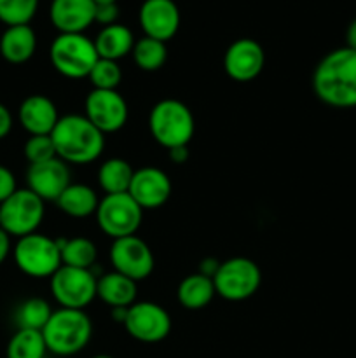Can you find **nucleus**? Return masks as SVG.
I'll return each instance as SVG.
<instances>
[{"mask_svg": "<svg viewBox=\"0 0 356 358\" xmlns=\"http://www.w3.org/2000/svg\"><path fill=\"white\" fill-rule=\"evenodd\" d=\"M149 129L154 140L168 150L187 147L195 131L192 110L180 100L166 98L157 101L149 115Z\"/></svg>", "mask_w": 356, "mask_h": 358, "instance_id": "20e7f679", "label": "nucleus"}, {"mask_svg": "<svg viewBox=\"0 0 356 358\" xmlns=\"http://www.w3.org/2000/svg\"><path fill=\"white\" fill-rule=\"evenodd\" d=\"M93 358H114V357H110V355H96V357H93Z\"/></svg>", "mask_w": 356, "mask_h": 358, "instance_id": "79ce46f5", "label": "nucleus"}, {"mask_svg": "<svg viewBox=\"0 0 356 358\" xmlns=\"http://www.w3.org/2000/svg\"><path fill=\"white\" fill-rule=\"evenodd\" d=\"M68 164L59 157L45 163L30 164L27 171V187L42 201H58L66 187L72 184Z\"/></svg>", "mask_w": 356, "mask_h": 358, "instance_id": "2eb2a0df", "label": "nucleus"}, {"mask_svg": "<svg viewBox=\"0 0 356 358\" xmlns=\"http://www.w3.org/2000/svg\"><path fill=\"white\" fill-rule=\"evenodd\" d=\"M58 247L61 250V262L63 266H70V268L79 269H91L96 264L98 259V248L94 241L89 238L77 236L70 238V240H56Z\"/></svg>", "mask_w": 356, "mask_h": 358, "instance_id": "a878e982", "label": "nucleus"}, {"mask_svg": "<svg viewBox=\"0 0 356 358\" xmlns=\"http://www.w3.org/2000/svg\"><path fill=\"white\" fill-rule=\"evenodd\" d=\"M94 41L84 34H58L49 48V59L58 73L68 79H84L98 62Z\"/></svg>", "mask_w": 356, "mask_h": 358, "instance_id": "39448f33", "label": "nucleus"}, {"mask_svg": "<svg viewBox=\"0 0 356 358\" xmlns=\"http://www.w3.org/2000/svg\"><path fill=\"white\" fill-rule=\"evenodd\" d=\"M126 315H128V308H112V318L117 324H124Z\"/></svg>", "mask_w": 356, "mask_h": 358, "instance_id": "ea45409f", "label": "nucleus"}, {"mask_svg": "<svg viewBox=\"0 0 356 358\" xmlns=\"http://www.w3.org/2000/svg\"><path fill=\"white\" fill-rule=\"evenodd\" d=\"M346 48L356 51V17L348 24V30H346Z\"/></svg>", "mask_w": 356, "mask_h": 358, "instance_id": "58836bf2", "label": "nucleus"}, {"mask_svg": "<svg viewBox=\"0 0 356 358\" xmlns=\"http://www.w3.org/2000/svg\"><path fill=\"white\" fill-rule=\"evenodd\" d=\"M213 283L220 297L237 303L257 292L262 283V273L251 259L232 257L220 264Z\"/></svg>", "mask_w": 356, "mask_h": 358, "instance_id": "1a4fd4ad", "label": "nucleus"}, {"mask_svg": "<svg viewBox=\"0 0 356 358\" xmlns=\"http://www.w3.org/2000/svg\"><path fill=\"white\" fill-rule=\"evenodd\" d=\"M47 352L58 357H72L82 352L93 336V324L84 310L59 308L42 329Z\"/></svg>", "mask_w": 356, "mask_h": 358, "instance_id": "7ed1b4c3", "label": "nucleus"}, {"mask_svg": "<svg viewBox=\"0 0 356 358\" xmlns=\"http://www.w3.org/2000/svg\"><path fill=\"white\" fill-rule=\"evenodd\" d=\"M96 16L94 0H52L49 20L59 34H84Z\"/></svg>", "mask_w": 356, "mask_h": 358, "instance_id": "a211bd4d", "label": "nucleus"}, {"mask_svg": "<svg viewBox=\"0 0 356 358\" xmlns=\"http://www.w3.org/2000/svg\"><path fill=\"white\" fill-rule=\"evenodd\" d=\"M220 264H222V262L216 261L215 257H206V259H202L201 264H199V273L213 280V278H215L216 271H218Z\"/></svg>", "mask_w": 356, "mask_h": 358, "instance_id": "c9c22d12", "label": "nucleus"}, {"mask_svg": "<svg viewBox=\"0 0 356 358\" xmlns=\"http://www.w3.org/2000/svg\"><path fill=\"white\" fill-rule=\"evenodd\" d=\"M37 35L30 24L7 27L0 37V56L10 65H21L34 58Z\"/></svg>", "mask_w": 356, "mask_h": 358, "instance_id": "aec40b11", "label": "nucleus"}, {"mask_svg": "<svg viewBox=\"0 0 356 358\" xmlns=\"http://www.w3.org/2000/svg\"><path fill=\"white\" fill-rule=\"evenodd\" d=\"M318 100L334 108L356 107V51L339 48L325 55L313 72Z\"/></svg>", "mask_w": 356, "mask_h": 358, "instance_id": "f257e3e1", "label": "nucleus"}, {"mask_svg": "<svg viewBox=\"0 0 356 358\" xmlns=\"http://www.w3.org/2000/svg\"><path fill=\"white\" fill-rule=\"evenodd\" d=\"M171 180L168 173L156 166H143L135 170L128 194L143 210L161 208L171 196Z\"/></svg>", "mask_w": 356, "mask_h": 358, "instance_id": "f3484780", "label": "nucleus"}, {"mask_svg": "<svg viewBox=\"0 0 356 358\" xmlns=\"http://www.w3.org/2000/svg\"><path fill=\"white\" fill-rule=\"evenodd\" d=\"M86 117L101 133H115L128 122L129 108L117 90H93L86 98Z\"/></svg>", "mask_w": 356, "mask_h": 358, "instance_id": "ddd939ff", "label": "nucleus"}, {"mask_svg": "<svg viewBox=\"0 0 356 358\" xmlns=\"http://www.w3.org/2000/svg\"><path fill=\"white\" fill-rule=\"evenodd\" d=\"M170 159L177 164H184L188 159V149L187 147H175V149H170Z\"/></svg>", "mask_w": 356, "mask_h": 358, "instance_id": "4c0bfd02", "label": "nucleus"}, {"mask_svg": "<svg viewBox=\"0 0 356 358\" xmlns=\"http://www.w3.org/2000/svg\"><path fill=\"white\" fill-rule=\"evenodd\" d=\"M131 55L138 69H142L143 72H156V70L163 69L168 59L166 42L156 41V38L143 35L142 38L135 42Z\"/></svg>", "mask_w": 356, "mask_h": 358, "instance_id": "cd10ccee", "label": "nucleus"}, {"mask_svg": "<svg viewBox=\"0 0 356 358\" xmlns=\"http://www.w3.org/2000/svg\"><path fill=\"white\" fill-rule=\"evenodd\" d=\"M24 157L30 164H38L45 163L49 159H54L56 149L54 143H52L51 135H34L27 140L24 143Z\"/></svg>", "mask_w": 356, "mask_h": 358, "instance_id": "2f4dec72", "label": "nucleus"}, {"mask_svg": "<svg viewBox=\"0 0 356 358\" xmlns=\"http://www.w3.org/2000/svg\"><path fill=\"white\" fill-rule=\"evenodd\" d=\"M13 257L20 271L31 278H51L63 266L58 241L40 233L17 238Z\"/></svg>", "mask_w": 356, "mask_h": 358, "instance_id": "423d86ee", "label": "nucleus"}, {"mask_svg": "<svg viewBox=\"0 0 356 358\" xmlns=\"http://www.w3.org/2000/svg\"><path fill=\"white\" fill-rule=\"evenodd\" d=\"M58 208L63 213L73 219H86V217L96 213L100 199H98L94 189H91L86 184H70L63 191L56 201Z\"/></svg>", "mask_w": 356, "mask_h": 358, "instance_id": "b1692460", "label": "nucleus"}, {"mask_svg": "<svg viewBox=\"0 0 356 358\" xmlns=\"http://www.w3.org/2000/svg\"><path fill=\"white\" fill-rule=\"evenodd\" d=\"M40 0H0V21L6 27L30 24Z\"/></svg>", "mask_w": 356, "mask_h": 358, "instance_id": "c756f323", "label": "nucleus"}, {"mask_svg": "<svg viewBox=\"0 0 356 358\" xmlns=\"http://www.w3.org/2000/svg\"><path fill=\"white\" fill-rule=\"evenodd\" d=\"M265 65L264 48L253 38H237L227 48L223 56V69L227 76L237 83H250L257 79Z\"/></svg>", "mask_w": 356, "mask_h": 358, "instance_id": "4468645a", "label": "nucleus"}, {"mask_svg": "<svg viewBox=\"0 0 356 358\" xmlns=\"http://www.w3.org/2000/svg\"><path fill=\"white\" fill-rule=\"evenodd\" d=\"M110 262L114 271L128 276L136 283L149 278L156 266L150 247L136 234L114 240L110 247Z\"/></svg>", "mask_w": 356, "mask_h": 358, "instance_id": "f8f14e48", "label": "nucleus"}, {"mask_svg": "<svg viewBox=\"0 0 356 358\" xmlns=\"http://www.w3.org/2000/svg\"><path fill=\"white\" fill-rule=\"evenodd\" d=\"M96 282L93 269L61 266L51 276L52 297L61 308L86 310L96 297Z\"/></svg>", "mask_w": 356, "mask_h": 358, "instance_id": "9d476101", "label": "nucleus"}, {"mask_svg": "<svg viewBox=\"0 0 356 358\" xmlns=\"http://www.w3.org/2000/svg\"><path fill=\"white\" fill-rule=\"evenodd\" d=\"M17 191L16 177L7 166L0 164V205Z\"/></svg>", "mask_w": 356, "mask_h": 358, "instance_id": "473e14b6", "label": "nucleus"}, {"mask_svg": "<svg viewBox=\"0 0 356 358\" xmlns=\"http://www.w3.org/2000/svg\"><path fill=\"white\" fill-rule=\"evenodd\" d=\"M136 282L117 271L98 276L96 297L110 308H129L136 303Z\"/></svg>", "mask_w": 356, "mask_h": 358, "instance_id": "412c9836", "label": "nucleus"}, {"mask_svg": "<svg viewBox=\"0 0 356 358\" xmlns=\"http://www.w3.org/2000/svg\"><path fill=\"white\" fill-rule=\"evenodd\" d=\"M17 119L24 131L34 135H51L59 121L54 101L45 94H30L24 98L17 110Z\"/></svg>", "mask_w": 356, "mask_h": 358, "instance_id": "6ab92c4d", "label": "nucleus"}, {"mask_svg": "<svg viewBox=\"0 0 356 358\" xmlns=\"http://www.w3.org/2000/svg\"><path fill=\"white\" fill-rule=\"evenodd\" d=\"M56 156L66 164H89L101 156L105 149V135L86 117L68 114L59 117L51 133Z\"/></svg>", "mask_w": 356, "mask_h": 358, "instance_id": "f03ea898", "label": "nucleus"}, {"mask_svg": "<svg viewBox=\"0 0 356 358\" xmlns=\"http://www.w3.org/2000/svg\"><path fill=\"white\" fill-rule=\"evenodd\" d=\"M44 203L28 187L17 189L0 205V227L16 238L37 233L45 215Z\"/></svg>", "mask_w": 356, "mask_h": 358, "instance_id": "0eeeda50", "label": "nucleus"}, {"mask_svg": "<svg viewBox=\"0 0 356 358\" xmlns=\"http://www.w3.org/2000/svg\"><path fill=\"white\" fill-rule=\"evenodd\" d=\"M138 20L145 37L168 42L177 35L181 16L173 0H143Z\"/></svg>", "mask_w": 356, "mask_h": 358, "instance_id": "dca6fc26", "label": "nucleus"}, {"mask_svg": "<svg viewBox=\"0 0 356 358\" xmlns=\"http://www.w3.org/2000/svg\"><path fill=\"white\" fill-rule=\"evenodd\" d=\"M10 252H13L10 236L2 229V227H0V264H3V262H6V259L9 257Z\"/></svg>", "mask_w": 356, "mask_h": 358, "instance_id": "e433bc0d", "label": "nucleus"}, {"mask_svg": "<svg viewBox=\"0 0 356 358\" xmlns=\"http://www.w3.org/2000/svg\"><path fill=\"white\" fill-rule=\"evenodd\" d=\"M100 229L112 240L133 236L143 220V208L128 194H105L96 210Z\"/></svg>", "mask_w": 356, "mask_h": 358, "instance_id": "6e6552de", "label": "nucleus"}, {"mask_svg": "<svg viewBox=\"0 0 356 358\" xmlns=\"http://www.w3.org/2000/svg\"><path fill=\"white\" fill-rule=\"evenodd\" d=\"M117 17H119L117 3H100V6H96L94 23H100L103 24V27H110V24L117 23Z\"/></svg>", "mask_w": 356, "mask_h": 358, "instance_id": "72a5a7b5", "label": "nucleus"}, {"mask_svg": "<svg viewBox=\"0 0 356 358\" xmlns=\"http://www.w3.org/2000/svg\"><path fill=\"white\" fill-rule=\"evenodd\" d=\"M215 283L212 278L201 275V273H194V275L185 276L180 282L177 290L178 303L185 308V310L198 311L208 306L215 297Z\"/></svg>", "mask_w": 356, "mask_h": 358, "instance_id": "5701e85b", "label": "nucleus"}, {"mask_svg": "<svg viewBox=\"0 0 356 358\" xmlns=\"http://www.w3.org/2000/svg\"><path fill=\"white\" fill-rule=\"evenodd\" d=\"M13 124H14L13 114H10V110L6 107V105L0 103V140L6 138V136L9 135L10 129H13Z\"/></svg>", "mask_w": 356, "mask_h": 358, "instance_id": "f704fd0d", "label": "nucleus"}, {"mask_svg": "<svg viewBox=\"0 0 356 358\" xmlns=\"http://www.w3.org/2000/svg\"><path fill=\"white\" fill-rule=\"evenodd\" d=\"M52 310L49 303L42 297H31V299L23 301L17 306L16 315V325L17 329H28V331H40L45 327V324L51 318Z\"/></svg>", "mask_w": 356, "mask_h": 358, "instance_id": "c85d7f7f", "label": "nucleus"}, {"mask_svg": "<svg viewBox=\"0 0 356 358\" xmlns=\"http://www.w3.org/2000/svg\"><path fill=\"white\" fill-rule=\"evenodd\" d=\"M94 3L96 6H100V3H117V0H94Z\"/></svg>", "mask_w": 356, "mask_h": 358, "instance_id": "a19ab883", "label": "nucleus"}, {"mask_svg": "<svg viewBox=\"0 0 356 358\" xmlns=\"http://www.w3.org/2000/svg\"><path fill=\"white\" fill-rule=\"evenodd\" d=\"M135 170L121 157L107 159L98 170V182L105 194H124L129 191Z\"/></svg>", "mask_w": 356, "mask_h": 358, "instance_id": "393cba45", "label": "nucleus"}, {"mask_svg": "<svg viewBox=\"0 0 356 358\" xmlns=\"http://www.w3.org/2000/svg\"><path fill=\"white\" fill-rule=\"evenodd\" d=\"M7 358H45L47 346L40 331L17 329L7 345Z\"/></svg>", "mask_w": 356, "mask_h": 358, "instance_id": "bb28decb", "label": "nucleus"}, {"mask_svg": "<svg viewBox=\"0 0 356 358\" xmlns=\"http://www.w3.org/2000/svg\"><path fill=\"white\" fill-rule=\"evenodd\" d=\"M135 42L133 31L126 24L115 23L110 27H103L98 31L94 38V48L100 58L119 62L124 56L131 55Z\"/></svg>", "mask_w": 356, "mask_h": 358, "instance_id": "4be33fe9", "label": "nucleus"}, {"mask_svg": "<svg viewBox=\"0 0 356 358\" xmlns=\"http://www.w3.org/2000/svg\"><path fill=\"white\" fill-rule=\"evenodd\" d=\"M87 79L93 84V90H117L122 80V70L119 62L98 58Z\"/></svg>", "mask_w": 356, "mask_h": 358, "instance_id": "7c9ffc66", "label": "nucleus"}, {"mask_svg": "<svg viewBox=\"0 0 356 358\" xmlns=\"http://www.w3.org/2000/svg\"><path fill=\"white\" fill-rule=\"evenodd\" d=\"M124 329L133 339L145 345L161 343L170 336L171 317L163 306L150 301H140L128 308Z\"/></svg>", "mask_w": 356, "mask_h": 358, "instance_id": "9b49d317", "label": "nucleus"}]
</instances>
